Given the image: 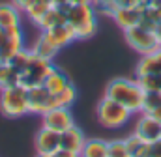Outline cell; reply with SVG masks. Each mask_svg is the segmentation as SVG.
<instances>
[{"mask_svg":"<svg viewBox=\"0 0 161 157\" xmlns=\"http://www.w3.org/2000/svg\"><path fill=\"white\" fill-rule=\"evenodd\" d=\"M75 97H77V90H75V86L69 82L60 94L53 95V109H56V107H71L73 101H75Z\"/></svg>","mask_w":161,"mask_h":157,"instance_id":"obj_23","label":"cell"},{"mask_svg":"<svg viewBox=\"0 0 161 157\" xmlns=\"http://www.w3.org/2000/svg\"><path fill=\"white\" fill-rule=\"evenodd\" d=\"M41 34L49 39L56 49H62V47H68L71 41H75V32L73 28L66 23V24H58V26H53L49 30H41Z\"/></svg>","mask_w":161,"mask_h":157,"instance_id":"obj_13","label":"cell"},{"mask_svg":"<svg viewBox=\"0 0 161 157\" xmlns=\"http://www.w3.org/2000/svg\"><path fill=\"white\" fill-rule=\"evenodd\" d=\"M69 4H92V0H69Z\"/></svg>","mask_w":161,"mask_h":157,"instance_id":"obj_35","label":"cell"},{"mask_svg":"<svg viewBox=\"0 0 161 157\" xmlns=\"http://www.w3.org/2000/svg\"><path fill=\"white\" fill-rule=\"evenodd\" d=\"M51 6H53L51 0H28L26 6L23 8V15H26L28 21H32L34 24H38Z\"/></svg>","mask_w":161,"mask_h":157,"instance_id":"obj_20","label":"cell"},{"mask_svg":"<svg viewBox=\"0 0 161 157\" xmlns=\"http://www.w3.org/2000/svg\"><path fill=\"white\" fill-rule=\"evenodd\" d=\"M92 4H94V8H96V11L97 13H101V15H107V17H113V13H114V0H92Z\"/></svg>","mask_w":161,"mask_h":157,"instance_id":"obj_28","label":"cell"},{"mask_svg":"<svg viewBox=\"0 0 161 157\" xmlns=\"http://www.w3.org/2000/svg\"><path fill=\"white\" fill-rule=\"evenodd\" d=\"M146 4H137V6H131V8H118L114 13H113V21L120 26L122 30H127L135 24L141 23V17H142V9H144Z\"/></svg>","mask_w":161,"mask_h":157,"instance_id":"obj_11","label":"cell"},{"mask_svg":"<svg viewBox=\"0 0 161 157\" xmlns=\"http://www.w3.org/2000/svg\"><path fill=\"white\" fill-rule=\"evenodd\" d=\"M54 157H79V154H75V152H69V150H64V148H60V150H56Z\"/></svg>","mask_w":161,"mask_h":157,"instance_id":"obj_31","label":"cell"},{"mask_svg":"<svg viewBox=\"0 0 161 157\" xmlns=\"http://www.w3.org/2000/svg\"><path fill=\"white\" fill-rule=\"evenodd\" d=\"M25 49V34H23V26H13L8 28V39L4 43V47L0 49V62H9L19 51Z\"/></svg>","mask_w":161,"mask_h":157,"instance_id":"obj_9","label":"cell"},{"mask_svg":"<svg viewBox=\"0 0 161 157\" xmlns=\"http://www.w3.org/2000/svg\"><path fill=\"white\" fill-rule=\"evenodd\" d=\"M133 133L139 135L146 142H154V140L161 138V122L156 120L154 116H148V114L141 112V116H139L137 123H135Z\"/></svg>","mask_w":161,"mask_h":157,"instance_id":"obj_10","label":"cell"},{"mask_svg":"<svg viewBox=\"0 0 161 157\" xmlns=\"http://www.w3.org/2000/svg\"><path fill=\"white\" fill-rule=\"evenodd\" d=\"M30 51H32L36 56H40V58H45V60H51V62H53L60 49H56V47H54L49 39L45 38L43 34H40V38L34 41V45H32V49H30Z\"/></svg>","mask_w":161,"mask_h":157,"instance_id":"obj_22","label":"cell"},{"mask_svg":"<svg viewBox=\"0 0 161 157\" xmlns=\"http://www.w3.org/2000/svg\"><path fill=\"white\" fill-rule=\"evenodd\" d=\"M68 84H69L68 75H66L64 71H60L58 68H53V69H51V73H49L47 78H45V82H43V86L49 90V94H51V95L60 94Z\"/></svg>","mask_w":161,"mask_h":157,"instance_id":"obj_18","label":"cell"},{"mask_svg":"<svg viewBox=\"0 0 161 157\" xmlns=\"http://www.w3.org/2000/svg\"><path fill=\"white\" fill-rule=\"evenodd\" d=\"M19 77H21V73L15 68H11L8 62H0V90L6 86L19 84Z\"/></svg>","mask_w":161,"mask_h":157,"instance_id":"obj_24","label":"cell"},{"mask_svg":"<svg viewBox=\"0 0 161 157\" xmlns=\"http://www.w3.org/2000/svg\"><path fill=\"white\" fill-rule=\"evenodd\" d=\"M84 142H86V137L77 125H73V127L66 129L64 133H60V148H64V150L79 154L82 150V146H84Z\"/></svg>","mask_w":161,"mask_h":157,"instance_id":"obj_15","label":"cell"},{"mask_svg":"<svg viewBox=\"0 0 161 157\" xmlns=\"http://www.w3.org/2000/svg\"><path fill=\"white\" fill-rule=\"evenodd\" d=\"M6 39H8V30L0 26V49L4 47V43H6Z\"/></svg>","mask_w":161,"mask_h":157,"instance_id":"obj_32","label":"cell"},{"mask_svg":"<svg viewBox=\"0 0 161 157\" xmlns=\"http://www.w3.org/2000/svg\"><path fill=\"white\" fill-rule=\"evenodd\" d=\"M109 157H129L125 138H118V140L109 142Z\"/></svg>","mask_w":161,"mask_h":157,"instance_id":"obj_27","label":"cell"},{"mask_svg":"<svg viewBox=\"0 0 161 157\" xmlns=\"http://www.w3.org/2000/svg\"><path fill=\"white\" fill-rule=\"evenodd\" d=\"M36 152L43 155V154H54L56 150H60V133L53 131V129H47V127H41L36 135Z\"/></svg>","mask_w":161,"mask_h":157,"instance_id":"obj_12","label":"cell"},{"mask_svg":"<svg viewBox=\"0 0 161 157\" xmlns=\"http://www.w3.org/2000/svg\"><path fill=\"white\" fill-rule=\"evenodd\" d=\"M0 112L6 118H21L28 114V90L21 84L0 90Z\"/></svg>","mask_w":161,"mask_h":157,"instance_id":"obj_3","label":"cell"},{"mask_svg":"<svg viewBox=\"0 0 161 157\" xmlns=\"http://www.w3.org/2000/svg\"><path fill=\"white\" fill-rule=\"evenodd\" d=\"M137 4H141V0H114V8L116 9L118 8H131V6H137Z\"/></svg>","mask_w":161,"mask_h":157,"instance_id":"obj_30","label":"cell"},{"mask_svg":"<svg viewBox=\"0 0 161 157\" xmlns=\"http://www.w3.org/2000/svg\"><path fill=\"white\" fill-rule=\"evenodd\" d=\"M154 32H156V36H158V39H159V43H161V23L154 28Z\"/></svg>","mask_w":161,"mask_h":157,"instance_id":"obj_34","label":"cell"},{"mask_svg":"<svg viewBox=\"0 0 161 157\" xmlns=\"http://www.w3.org/2000/svg\"><path fill=\"white\" fill-rule=\"evenodd\" d=\"M54 68V64L51 60H45L40 58L32 52L28 64L25 66V69L21 71V77H19V84L25 86L26 90L28 88H34V86H41L45 82L47 75L51 73V69Z\"/></svg>","mask_w":161,"mask_h":157,"instance_id":"obj_6","label":"cell"},{"mask_svg":"<svg viewBox=\"0 0 161 157\" xmlns=\"http://www.w3.org/2000/svg\"><path fill=\"white\" fill-rule=\"evenodd\" d=\"M73 125L75 122H73V114L69 112V107H56L41 114V127L53 129L56 133H64Z\"/></svg>","mask_w":161,"mask_h":157,"instance_id":"obj_7","label":"cell"},{"mask_svg":"<svg viewBox=\"0 0 161 157\" xmlns=\"http://www.w3.org/2000/svg\"><path fill=\"white\" fill-rule=\"evenodd\" d=\"M139 75H161V47L150 54L141 56V60L135 68V77H139Z\"/></svg>","mask_w":161,"mask_h":157,"instance_id":"obj_14","label":"cell"},{"mask_svg":"<svg viewBox=\"0 0 161 157\" xmlns=\"http://www.w3.org/2000/svg\"><path fill=\"white\" fill-rule=\"evenodd\" d=\"M142 4H161V0H141Z\"/></svg>","mask_w":161,"mask_h":157,"instance_id":"obj_36","label":"cell"},{"mask_svg":"<svg viewBox=\"0 0 161 157\" xmlns=\"http://www.w3.org/2000/svg\"><path fill=\"white\" fill-rule=\"evenodd\" d=\"M105 95L122 103L133 114H141L142 111L144 90L141 88L137 78H113L105 88Z\"/></svg>","mask_w":161,"mask_h":157,"instance_id":"obj_1","label":"cell"},{"mask_svg":"<svg viewBox=\"0 0 161 157\" xmlns=\"http://www.w3.org/2000/svg\"><path fill=\"white\" fill-rule=\"evenodd\" d=\"M125 144L129 150V157H150V142L142 140L139 135L131 133L125 137Z\"/></svg>","mask_w":161,"mask_h":157,"instance_id":"obj_21","label":"cell"},{"mask_svg":"<svg viewBox=\"0 0 161 157\" xmlns=\"http://www.w3.org/2000/svg\"><path fill=\"white\" fill-rule=\"evenodd\" d=\"M68 23V17H66V9L64 8H56V6H51L47 9V13L41 17V21L36 24L40 30H49L53 26H58V24H66Z\"/></svg>","mask_w":161,"mask_h":157,"instance_id":"obj_17","label":"cell"},{"mask_svg":"<svg viewBox=\"0 0 161 157\" xmlns=\"http://www.w3.org/2000/svg\"><path fill=\"white\" fill-rule=\"evenodd\" d=\"M150 157H161V138L150 142Z\"/></svg>","mask_w":161,"mask_h":157,"instance_id":"obj_29","label":"cell"},{"mask_svg":"<svg viewBox=\"0 0 161 157\" xmlns=\"http://www.w3.org/2000/svg\"><path fill=\"white\" fill-rule=\"evenodd\" d=\"M53 109V95L49 94V90L41 84L28 88V111L32 114H43L47 111Z\"/></svg>","mask_w":161,"mask_h":157,"instance_id":"obj_8","label":"cell"},{"mask_svg":"<svg viewBox=\"0 0 161 157\" xmlns=\"http://www.w3.org/2000/svg\"><path fill=\"white\" fill-rule=\"evenodd\" d=\"M26 2H28V0H11V4H13V6H17L21 11H23V8L26 6Z\"/></svg>","mask_w":161,"mask_h":157,"instance_id":"obj_33","label":"cell"},{"mask_svg":"<svg viewBox=\"0 0 161 157\" xmlns=\"http://www.w3.org/2000/svg\"><path fill=\"white\" fill-rule=\"evenodd\" d=\"M124 38L127 41V45L133 51H137L141 56L142 54H150V52H154L156 49L161 47L156 32L146 28V26H142V24H135V26L124 30Z\"/></svg>","mask_w":161,"mask_h":157,"instance_id":"obj_5","label":"cell"},{"mask_svg":"<svg viewBox=\"0 0 161 157\" xmlns=\"http://www.w3.org/2000/svg\"><path fill=\"white\" fill-rule=\"evenodd\" d=\"M68 24L73 28L75 38L86 39L97 30V11L94 4H68L66 8Z\"/></svg>","mask_w":161,"mask_h":157,"instance_id":"obj_2","label":"cell"},{"mask_svg":"<svg viewBox=\"0 0 161 157\" xmlns=\"http://www.w3.org/2000/svg\"><path fill=\"white\" fill-rule=\"evenodd\" d=\"M96 116H97V122L107 127V129H118V127H124L131 116L133 112L129 109H125L122 103L103 95V99L97 103V109H96Z\"/></svg>","mask_w":161,"mask_h":157,"instance_id":"obj_4","label":"cell"},{"mask_svg":"<svg viewBox=\"0 0 161 157\" xmlns=\"http://www.w3.org/2000/svg\"><path fill=\"white\" fill-rule=\"evenodd\" d=\"M161 109V94L159 92H144V101H142V114L152 116Z\"/></svg>","mask_w":161,"mask_h":157,"instance_id":"obj_25","label":"cell"},{"mask_svg":"<svg viewBox=\"0 0 161 157\" xmlns=\"http://www.w3.org/2000/svg\"><path fill=\"white\" fill-rule=\"evenodd\" d=\"M135 78L144 92H159L161 94V75H139Z\"/></svg>","mask_w":161,"mask_h":157,"instance_id":"obj_26","label":"cell"},{"mask_svg":"<svg viewBox=\"0 0 161 157\" xmlns=\"http://www.w3.org/2000/svg\"><path fill=\"white\" fill-rule=\"evenodd\" d=\"M79 157H109V142L101 138H86Z\"/></svg>","mask_w":161,"mask_h":157,"instance_id":"obj_19","label":"cell"},{"mask_svg":"<svg viewBox=\"0 0 161 157\" xmlns=\"http://www.w3.org/2000/svg\"><path fill=\"white\" fill-rule=\"evenodd\" d=\"M23 21V11L13 6L11 2H4L0 4V26L2 28H13V26H21Z\"/></svg>","mask_w":161,"mask_h":157,"instance_id":"obj_16","label":"cell"}]
</instances>
